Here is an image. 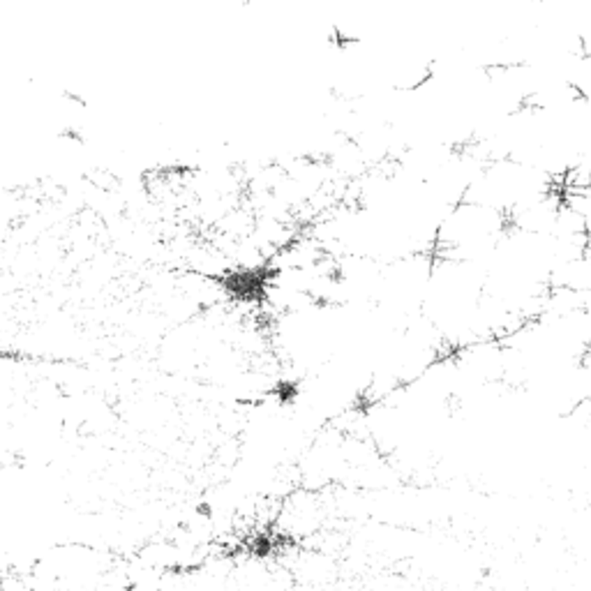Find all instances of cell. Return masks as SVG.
I'll return each instance as SVG.
<instances>
[{"instance_id":"cell-1","label":"cell","mask_w":591,"mask_h":591,"mask_svg":"<svg viewBox=\"0 0 591 591\" xmlns=\"http://www.w3.org/2000/svg\"><path fill=\"white\" fill-rule=\"evenodd\" d=\"M506 229V215L483 203L462 199L439 222L432 254L483 264Z\"/></svg>"}]
</instances>
